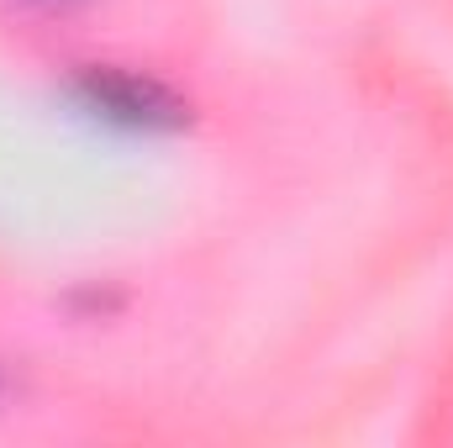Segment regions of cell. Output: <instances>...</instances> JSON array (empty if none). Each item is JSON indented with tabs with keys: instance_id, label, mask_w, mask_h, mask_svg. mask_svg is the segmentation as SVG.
I'll list each match as a JSON object with an SVG mask.
<instances>
[{
	"instance_id": "2",
	"label": "cell",
	"mask_w": 453,
	"mask_h": 448,
	"mask_svg": "<svg viewBox=\"0 0 453 448\" xmlns=\"http://www.w3.org/2000/svg\"><path fill=\"white\" fill-rule=\"evenodd\" d=\"M32 5H42V11H64V5H80V0H32Z\"/></svg>"
},
{
	"instance_id": "1",
	"label": "cell",
	"mask_w": 453,
	"mask_h": 448,
	"mask_svg": "<svg viewBox=\"0 0 453 448\" xmlns=\"http://www.w3.org/2000/svg\"><path fill=\"white\" fill-rule=\"evenodd\" d=\"M90 90H96V106L106 116H121V121H158V116H169V101H164V90L158 85H148V80H90Z\"/></svg>"
}]
</instances>
